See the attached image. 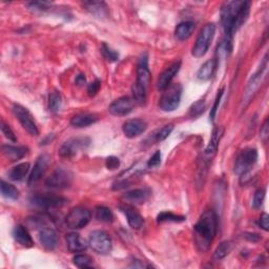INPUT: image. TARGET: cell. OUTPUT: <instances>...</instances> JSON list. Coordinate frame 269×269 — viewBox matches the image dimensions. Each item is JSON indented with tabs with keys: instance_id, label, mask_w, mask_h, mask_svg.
Listing matches in <instances>:
<instances>
[{
	"instance_id": "obj_1",
	"label": "cell",
	"mask_w": 269,
	"mask_h": 269,
	"mask_svg": "<svg viewBox=\"0 0 269 269\" xmlns=\"http://www.w3.org/2000/svg\"><path fill=\"white\" fill-rule=\"evenodd\" d=\"M250 12V2H226L221 8V24L224 28L225 40L232 41L236 30L247 20Z\"/></svg>"
},
{
	"instance_id": "obj_2",
	"label": "cell",
	"mask_w": 269,
	"mask_h": 269,
	"mask_svg": "<svg viewBox=\"0 0 269 269\" xmlns=\"http://www.w3.org/2000/svg\"><path fill=\"white\" fill-rule=\"evenodd\" d=\"M218 219L214 210H205L194 227V240L200 252H205L210 247L216 234Z\"/></svg>"
},
{
	"instance_id": "obj_3",
	"label": "cell",
	"mask_w": 269,
	"mask_h": 269,
	"mask_svg": "<svg viewBox=\"0 0 269 269\" xmlns=\"http://www.w3.org/2000/svg\"><path fill=\"white\" fill-rule=\"evenodd\" d=\"M224 134V128L222 126H216L212 130V137L210 140L208 146H206L203 154H202V159L199 161L200 166H199V179L202 180V184L204 182V179L206 177V174H208V170L210 166V164L216 154V150H218L220 141Z\"/></svg>"
},
{
	"instance_id": "obj_4",
	"label": "cell",
	"mask_w": 269,
	"mask_h": 269,
	"mask_svg": "<svg viewBox=\"0 0 269 269\" xmlns=\"http://www.w3.org/2000/svg\"><path fill=\"white\" fill-rule=\"evenodd\" d=\"M216 34V24H208L203 26L201 32L196 40L194 46L192 48V56L201 58L208 53Z\"/></svg>"
},
{
	"instance_id": "obj_5",
	"label": "cell",
	"mask_w": 269,
	"mask_h": 269,
	"mask_svg": "<svg viewBox=\"0 0 269 269\" xmlns=\"http://www.w3.org/2000/svg\"><path fill=\"white\" fill-rule=\"evenodd\" d=\"M258 150L252 148H247L240 152L238 154L234 163V172L240 174L241 177H245L254 168V165L258 161Z\"/></svg>"
},
{
	"instance_id": "obj_6",
	"label": "cell",
	"mask_w": 269,
	"mask_h": 269,
	"mask_svg": "<svg viewBox=\"0 0 269 269\" xmlns=\"http://www.w3.org/2000/svg\"><path fill=\"white\" fill-rule=\"evenodd\" d=\"M163 95L159 101V108L163 112H172L177 110L181 102L182 86L181 84H170L166 90H163Z\"/></svg>"
},
{
	"instance_id": "obj_7",
	"label": "cell",
	"mask_w": 269,
	"mask_h": 269,
	"mask_svg": "<svg viewBox=\"0 0 269 269\" xmlns=\"http://www.w3.org/2000/svg\"><path fill=\"white\" fill-rule=\"evenodd\" d=\"M267 66H268V61H267V55H266L263 62H262L261 68H258V70L256 72V73L250 78V82H248V84L246 86V90H245V92H244V98H243V104L245 106L252 101V99L256 95V92L258 90V88H260V86H262L263 80H264L265 75H266Z\"/></svg>"
},
{
	"instance_id": "obj_8",
	"label": "cell",
	"mask_w": 269,
	"mask_h": 269,
	"mask_svg": "<svg viewBox=\"0 0 269 269\" xmlns=\"http://www.w3.org/2000/svg\"><path fill=\"white\" fill-rule=\"evenodd\" d=\"M32 204L38 206L40 208H56L66 205L68 200L64 196L54 194H36L30 198Z\"/></svg>"
},
{
	"instance_id": "obj_9",
	"label": "cell",
	"mask_w": 269,
	"mask_h": 269,
	"mask_svg": "<svg viewBox=\"0 0 269 269\" xmlns=\"http://www.w3.org/2000/svg\"><path fill=\"white\" fill-rule=\"evenodd\" d=\"M92 218L90 212L82 206L72 210L66 218V223L70 230H81L86 227Z\"/></svg>"
},
{
	"instance_id": "obj_10",
	"label": "cell",
	"mask_w": 269,
	"mask_h": 269,
	"mask_svg": "<svg viewBox=\"0 0 269 269\" xmlns=\"http://www.w3.org/2000/svg\"><path fill=\"white\" fill-rule=\"evenodd\" d=\"M88 244L92 250L100 254H106L110 252L112 248V243L110 236L108 232L103 230H95L90 234Z\"/></svg>"
},
{
	"instance_id": "obj_11",
	"label": "cell",
	"mask_w": 269,
	"mask_h": 269,
	"mask_svg": "<svg viewBox=\"0 0 269 269\" xmlns=\"http://www.w3.org/2000/svg\"><path fill=\"white\" fill-rule=\"evenodd\" d=\"M13 112L18 119V121L22 124V128L30 134V136H38L39 130L37 128V124L32 114L28 112L26 108L20 104L13 106Z\"/></svg>"
},
{
	"instance_id": "obj_12",
	"label": "cell",
	"mask_w": 269,
	"mask_h": 269,
	"mask_svg": "<svg viewBox=\"0 0 269 269\" xmlns=\"http://www.w3.org/2000/svg\"><path fill=\"white\" fill-rule=\"evenodd\" d=\"M72 182H73V174L66 168H59L46 179V185L50 188L64 190L70 188Z\"/></svg>"
},
{
	"instance_id": "obj_13",
	"label": "cell",
	"mask_w": 269,
	"mask_h": 269,
	"mask_svg": "<svg viewBox=\"0 0 269 269\" xmlns=\"http://www.w3.org/2000/svg\"><path fill=\"white\" fill-rule=\"evenodd\" d=\"M88 138H70L62 144L59 154L62 158H72L77 154L80 150H86L90 146Z\"/></svg>"
},
{
	"instance_id": "obj_14",
	"label": "cell",
	"mask_w": 269,
	"mask_h": 269,
	"mask_svg": "<svg viewBox=\"0 0 269 269\" xmlns=\"http://www.w3.org/2000/svg\"><path fill=\"white\" fill-rule=\"evenodd\" d=\"M134 102L132 98L124 96L114 101L108 108L110 112L114 116H126L130 114L134 108Z\"/></svg>"
},
{
	"instance_id": "obj_15",
	"label": "cell",
	"mask_w": 269,
	"mask_h": 269,
	"mask_svg": "<svg viewBox=\"0 0 269 269\" xmlns=\"http://www.w3.org/2000/svg\"><path fill=\"white\" fill-rule=\"evenodd\" d=\"M148 128V123L142 119H130L124 122L122 130L126 137L132 139L142 134Z\"/></svg>"
},
{
	"instance_id": "obj_16",
	"label": "cell",
	"mask_w": 269,
	"mask_h": 269,
	"mask_svg": "<svg viewBox=\"0 0 269 269\" xmlns=\"http://www.w3.org/2000/svg\"><path fill=\"white\" fill-rule=\"evenodd\" d=\"M120 210L126 216V218L128 222V225L132 230H140L144 224L143 216L140 214V212L134 208L130 204H122L119 206Z\"/></svg>"
},
{
	"instance_id": "obj_17",
	"label": "cell",
	"mask_w": 269,
	"mask_h": 269,
	"mask_svg": "<svg viewBox=\"0 0 269 269\" xmlns=\"http://www.w3.org/2000/svg\"><path fill=\"white\" fill-rule=\"evenodd\" d=\"M152 74L148 68V58L146 55L140 58L137 68V81L136 84L144 88H148L150 84Z\"/></svg>"
},
{
	"instance_id": "obj_18",
	"label": "cell",
	"mask_w": 269,
	"mask_h": 269,
	"mask_svg": "<svg viewBox=\"0 0 269 269\" xmlns=\"http://www.w3.org/2000/svg\"><path fill=\"white\" fill-rule=\"evenodd\" d=\"M180 68H181V61H176L163 72L160 75L157 84V88L159 90L163 92L170 86L174 76L179 73Z\"/></svg>"
},
{
	"instance_id": "obj_19",
	"label": "cell",
	"mask_w": 269,
	"mask_h": 269,
	"mask_svg": "<svg viewBox=\"0 0 269 269\" xmlns=\"http://www.w3.org/2000/svg\"><path fill=\"white\" fill-rule=\"evenodd\" d=\"M48 162H50V158L48 154H41V156L37 159L34 168L30 172V174L28 177V184L33 185L35 183H37L41 178L44 177L46 168L48 166Z\"/></svg>"
},
{
	"instance_id": "obj_20",
	"label": "cell",
	"mask_w": 269,
	"mask_h": 269,
	"mask_svg": "<svg viewBox=\"0 0 269 269\" xmlns=\"http://www.w3.org/2000/svg\"><path fill=\"white\" fill-rule=\"evenodd\" d=\"M150 196V190L148 188H137L128 192L123 194L122 199L130 205H138L146 203Z\"/></svg>"
},
{
	"instance_id": "obj_21",
	"label": "cell",
	"mask_w": 269,
	"mask_h": 269,
	"mask_svg": "<svg viewBox=\"0 0 269 269\" xmlns=\"http://www.w3.org/2000/svg\"><path fill=\"white\" fill-rule=\"evenodd\" d=\"M66 245L70 252H82L88 248V243L84 239H82L79 234L70 232L66 234Z\"/></svg>"
},
{
	"instance_id": "obj_22",
	"label": "cell",
	"mask_w": 269,
	"mask_h": 269,
	"mask_svg": "<svg viewBox=\"0 0 269 269\" xmlns=\"http://www.w3.org/2000/svg\"><path fill=\"white\" fill-rule=\"evenodd\" d=\"M39 240L41 245L48 250H54L58 244L57 234L52 228L41 230L39 234Z\"/></svg>"
},
{
	"instance_id": "obj_23",
	"label": "cell",
	"mask_w": 269,
	"mask_h": 269,
	"mask_svg": "<svg viewBox=\"0 0 269 269\" xmlns=\"http://www.w3.org/2000/svg\"><path fill=\"white\" fill-rule=\"evenodd\" d=\"M98 121V116L95 114H90V112H81L78 115L74 116L70 120V124L74 128H86L92 126Z\"/></svg>"
},
{
	"instance_id": "obj_24",
	"label": "cell",
	"mask_w": 269,
	"mask_h": 269,
	"mask_svg": "<svg viewBox=\"0 0 269 269\" xmlns=\"http://www.w3.org/2000/svg\"><path fill=\"white\" fill-rule=\"evenodd\" d=\"M13 236L15 241L24 247H33L34 242L32 236H30L28 230L22 225H17L14 230H13Z\"/></svg>"
},
{
	"instance_id": "obj_25",
	"label": "cell",
	"mask_w": 269,
	"mask_h": 269,
	"mask_svg": "<svg viewBox=\"0 0 269 269\" xmlns=\"http://www.w3.org/2000/svg\"><path fill=\"white\" fill-rule=\"evenodd\" d=\"M84 6L90 14L99 18L108 16V10L106 2H84Z\"/></svg>"
},
{
	"instance_id": "obj_26",
	"label": "cell",
	"mask_w": 269,
	"mask_h": 269,
	"mask_svg": "<svg viewBox=\"0 0 269 269\" xmlns=\"http://www.w3.org/2000/svg\"><path fill=\"white\" fill-rule=\"evenodd\" d=\"M194 22H183L179 24L174 30V36L179 41L188 40L194 30Z\"/></svg>"
},
{
	"instance_id": "obj_27",
	"label": "cell",
	"mask_w": 269,
	"mask_h": 269,
	"mask_svg": "<svg viewBox=\"0 0 269 269\" xmlns=\"http://www.w3.org/2000/svg\"><path fill=\"white\" fill-rule=\"evenodd\" d=\"M2 152L4 156L11 161H18L22 159L28 154V148L24 146H4Z\"/></svg>"
},
{
	"instance_id": "obj_28",
	"label": "cell",
	"mask_w": 269,
	"mask_h": 269,
	"mask_svg": "<svg viewBox=\"0 0 269 269\" xmlns=\"http://www.w3.org/2000/svg\"><path fill=\"white\" fill-rule=\"evenodd\" d=\"M216 59H210L205 62V64L199 68L196 76H198L199 80L202 81H208L210 80L216 72Z\"/></svg>"
},
{
	"instance_id": "obj_29",
	"label": "cell",
	"mask_w": 269,
	"mask_h": 269,
	"mask_svg": "<svg viewBox=\"0 0 269 269\" xmlns=\"http://www.w3.org/2000/svg\"><path fill=\"white\" fill-rule=\"evenodd\" d=\"M30 168V163H20L10 170L8 172V176L12 181H15V182L22 181L28 176Z\"/></svg>"
},
{
	"instance_id": "obj_30",
	"label": "cell",
	"mask_w": 269,
	"mask_h": 269,
	"mask_svg": "<svg viewBox=\"0 0 269 269\" xmlns=\"http://www.w3.org/2000/svg\"><path fill=\"white\" fill-rule=\"evenodd\" d=\"M234 248V243L232 241L222 242L214 252V258L216 261H220L226 256H228Z\"/></svg>"
},
{
	"instance_id": "obj_31",
	"label": "cell",
	"mask_w": 269,
	"mask_h": 269,
	"mask_svg": "<svg viewBox=\"0 0 269 269\" xmlns=\"http://www.w3.org/2000/svg\"><path fill=\"white\" fill-rule=\"evenodd\" d=\"M132 99L134 101L138 103L139 106H144L148 100V90L144 88L137 84H134L132 88Z\"/></svg>"
},
{
	"instance_id": "obj_32",
	"label": "cell",
	"mask_w": 269,
	"mask_h": 269,
	"mask_svg": "<svg viewBox=\"0 0 269 269\" xmlns=\"http://www.w3.org/2000/svg\"><path fill=\"white\" fill-rule=\"evenodd\" d=\"M0 188H2V194L4 198L10 200H17L19 198V192L14 185L10 184L6 181H2Z\"/></svg>"
},
{
	"instance_id": "obj_33",
	"label": "cell",
	"mask_w": 269,
	"mask_h": 269,
	"mask_svg": "<svg viewBox=\"0 0 269 269\" xmlns=\"http://www.w3.org/2000/svg\"><path fill=\"white\" fill-rule=\"evenodd\" d=\"M61 103H62V98L60 92L58 90H54L52 92L48 97V108L50 112H59L60 108H61Z\"/></svg>"
},
{
	"instance_id": "obj_34",
	"label": "cell",
	"mask_w": 269,
	"mask_h": 269,
	"mask_svg": "<svg viewBox=\"0 0 269 269\" xmlns=\"http://www.w3.org/2000/svg\"><path fill=\"white\" fill-rule=\"evenodd\" d=\"M95 216L96 219L101 222L110 223L114 220V214L112 210L108 208H106V206H98L95 212Z\"/></svg>"
},
{
	"instance_id": "obj_35",
	"label": "cell",
	"mask_w": 269,
	"mask_h": 269,
	"mask_svg": "<svg viewBox=\"0 0 269 269\" xmlns=\"http://www.w3.org/2000/svg\"><path fill=\"white\" fill-rule=\"evenodd\" d=\"M186 218L183 216H179V214H174L170 212H163L161 214H158L157 216V221L159 223H163V222H183L185 221Z\"/></svg>"
},
{
	"instance_id": "obj_36",
	"label": "cell",
	"mask_w": 269,
	"mask_h": 269,
	"mask_svg": "<svg viewBox=\"0 0 269 269\" xmlns=\"http://www.w3.org/2000/svg\"><path fill=\"white\" fill-rule=\"evenodd\" d=\"M174 130V126L172 124H168V126H163L162 128L158 130L152 134V140L154 142H161L166 139L172 132Z\"/></svg>"
},
{
	"instance_id": "obj_37",
	"label": "cell",
	"mask_w": 269,
	"mask_h": 269,
	"mask_svg": "<svg viewBox=\"0 0 269 269\" xmlns=\"http://www.w3.org/2000/svg\"><path fill=\"white\" fill-rule=\"evenodd\" d=\"M73 262L79 268H92V258L88 254H76L73 258Z\"/></svg>"
},
{
	"instance_id": "obj_38",
	"label": "cell",
	"mask_w": 269,
	"mask_h": 269,
	"mask_svg": "<svg viewBox=\"0 0 269 269\" xmlns=\"http://www.w3.org/2000/svg\"><path fill=\"white\" fill-rule=\"evenodd\" d=\"M205 108H206L205 102L203 100H199V101L194 102V104L190 106V112H188V115H190V118H194V119L198 118L205 112Z\"/></svg>"
},
{
	"instance_id": "obj_39",
	"label": "cell",
	"mask_w": 269,
	"mask_h": 269,
	"mask_svg": "<svg viewBox=\"0 0 269 269\" xmlns=\"http://www.w3.org/2000/svg\"><path fill=\"white\" fill-rule=\"evenodd\" d=\"M101 53L108 61L110 62H115L119 59V54L115 50H112L106 44H103L101 46Z\"/></svg>"
},
{
	"instance_id": "obj_40",
	"label": "cell",
	"mask_w": 269,
	"mask_h": 269,
	"mask_svg": "<svg viewBox=\"0 0 269 269\" xmlns=\"http://www.w3.org/2000/svg\"><path fill=\"white\" fill-rule=\"evenodd\" d=\"M264 199H265V190L263 188H258L256 192H254V199H252V208L254 210H258L260 208L263 202H264Z\"/></svg>"
},
{
	"instance_id": "obj_41",
	"label": "cell",
	"mask_w": 269,
	"mask_h": 269,
	"mask_svg": "<svg viewBox=\"0 0 269 269\" xmlns=\"http://www.w3.org/2000/svg\"><path fill=\"white\" fill-rule=\"evenodd\" d=\"M2 132L4 134V137L6 139H8L10 141H12V142H16L17 141V138L15 136L14 132L12 130V128H10V126H8V124H6L4 121L2 122Z\"/></svg>"
},
{
	"instance_id": "obj_42",
	"label": "cell",
	"mask_w": 269,
	"mask_h": 269,
	"mask_svg": "<svg viewBox=\"0 0 269 269\" xmlns=\"http://www.w3.org/2000/svg\"><path fill=\"white\" fill-rule=\"evenodd\" d=\"M160 164H161V152L157 150L150 157V159L148 160V168H158Z\"/></svg>"
},
{
	"instance_id": "obj_43",
	"label": "cell",
	"mask_w": 269,
	"mask_h": 269,
	"mask_svg": "<svg viewBox=\"0 0 269 269\" xmlns=\"http://www.w3.org/2000/svg\"><path fill=\"white\" fill-rule=\"evenodd\" d=\"M223 92H224V88H221L219 92H218V95H216V98L214 100V104L210 110V120L214 121V118H216V112H218V108H219V104H220V101H221V98L223 96Z\"/></svg>"
},
{
	"instance_id": "obj_44",
	"label": "cell",
	"mask_w": 269,
	"mask_h": 269,
	"mask_svg": "<svg viewBox=\"0 0 269 269\" xmlns=\"http://www.w3.org/2000/svg\"><path fill=\"white\" fill-rule=\"evenodd\" d=\"M101 88V81L100 80H95L94 82H92V84H88V95L90 97H94L97 95V92H99Z\"/></svg>"
},
{
	"instance_id": "obj_45",
	"label": "cell",
	"mask_w": 269,
	"mask_h": 269,
	"mask_svg": "<svg viewBox=\"0 0 269 269\" xmlns=\"http://www.w3.org/2000/svg\"><path fill=\"white\" fill-rule=\"evenodd\" d=\"M106 165L108 170H115L120 166V160H119V158H117L115 156H110L106 159Z\"/></svg>"
},
{
	"instance_id": "obj_46",
	"label": "cell",
	"mask_w": 269,
	"mask_h": 269,
	"mask_svg": "<svg viewBox=\"0 0 269 269\" xmlns=\"http://www.w3.org/2000/svg\"><path fill=\"white\" fill-rule=\"evenodd\" d=\"M258 224L262 227L265 232L269 230V216L266 212H263L258 220Z\"/></svg>"
},
{
	"instance_id": "obj_47",
	"label": "cell",
	"mask_w": 269,
	"mask_h": 269,
	"mask_svg": "<svg viewBox=\"0 0 269 269\" xmlns=\"http://www.w3.org/2000/svg\"><path fill=\"white\" fill-rule=\"evenodd\" d=\"M268 134H269V130H268V120H266L263 124V126L261 128V139L266 142L267 141V138H268Z\"/></svg>"
},
{
	"instance_id": "obj_48",
	"label": "cell",
	"mask_w": 269,
	"mask_h": 269,
	"mask_svg": "<svg viewBox=\"0 0 269 269\" xmlns=\"http://www.w3.org/2000/svg\"><path fill=\"white\" fill-rule=\"evenodd\" d=\"M246 239H248L250 241H252V242H258V240L261 239L260 236L256 234H246Z\"/></svg>"
},
{
	"instance_id": "obj_49",
	"label": "cell",
	"mask_w": 269,
	"mask_h": 269,
	"mask_svg": "<svg viewBox=\"0 0 269 269\" xmlns=\"http://www.w3.org/2000/svg\"><path fill=\"white\" fill-rule=\"evenodd\" d=\"M86 77H84V75H82V74H80V75H78L77 76V78H76V84H78V86H84V84H86Z\"/></svg>"
}]
</instances>
